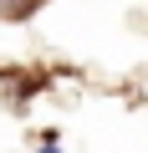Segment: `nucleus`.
Here are the masks:
<instances>
[{"mask_svg":"<svg viewBox=\"0 0 148 153\" xmlns=\"http://www.w3.org/2000/svg\"><path fill=\"white\" fill-rule=\"evenodd\" d=\"M46 0H0V21H31Z\"/></svg>","mask_w":148,"mask_h":153,"instance_id":"1","label":"nucleus"},{"mask_svg":"<svg viewBox=\"0 0 148 153\" xmlns=\"http://www.w3.org/2000/svg\"><path fill=\"white\" fill-rule=\"evenodd\" d=\"M41 153H61V148H56V143H46V148H41Z\"/></svg>","mask_w":148,"mask_h":153,"instance_id":"2","label":"nucleus"}]
</instances>
